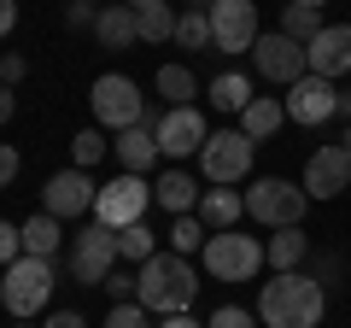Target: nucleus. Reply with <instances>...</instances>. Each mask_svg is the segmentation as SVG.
<instances>
[{"label": "nucleus", "instance_id": "18", "mask_svg": "<svg viewBox=\"0 0 351 328\" xmlns=\"http://www.w3.org/2000/svg\"><path fill=\"white\" fill-rule=\"evenodd\" d=\"M152 200H158L164 211L188 217V211H199V182H193L188 170H164V176L152 182Z\"/></svg>", "mask_w": 351, "mask_h": 328}, {"label": "nucleus", "instance_id": "15", "mask_svg": "<svg viewBox=\"0 0 351 328\" xmlns=\"http://www.w3.org/2000/svg\"><path fill=\"white\" fill-rule=\"evenodd\" d=\"M281 106H287L293 124H328V117L339 112V82H328V76H299Z\"/></svg>", "mask_w": 351, "mask_h": 328}, {"label": "nucleus", "instance_id": "46", "mask_svg": "<svg viewBox=\"0 0 351 328\" xmlns=\"http://www.w3.org/2000/svg\"><path fill=\"white\" fill-rule=\"evenodd\" d=\"M339 147H346V152H351V129H346V135H339Z\"/></svg>", "mask_w": 351, "mask_h": 328}, {"label": "nucleus", "instance_id": "32", "mask_svg": "<svg viewBox=\"0 0 351 328\" xmlns=\"http://www.w3.org/2000/svg\"><path fill=\"white\" fill-rule=\"evenodd\" d=\"M106 328H152V311H147V305H135V299H123V305L106 311Z\"/></svg>", "mask_w": 351, "mask_h": 328}, {"label": "nucleus", "instance_id": "16", "mask_svg": "<svg viewBox=\"0 0 351 328\" xmlns=\"http://www.w3.org/2000/svg\"><path fill=\"white\" fill-rule=\"evenodd\" d=\"M304 59H311V76L339 82L351 71V24H328L316 41H304Z\"/></svg>", "mask_w": 351, "mask_h": 328}, {"label": "nucleus", "instance_id": "19", "mask_svg": "<svg viewBox=\"0 0 351 328\" xmlns=\"http://www.w3.org/2000/svg\"><path fill=\"white\" fill-rule=\"evenodd\" d=\"M240 217H246V194H234V188H205L199 194V223L211 229H234Z\"/></svg>", "mask_w": 351, "mask_h": 328}, {"label": "nucleus", "instance_id": "35", "mask_svg": "<svg viewBox=\"0 0 351 328\" xmlns=\"http://www.w3.org/2000/svg\"><path fill=\"white\" fill-rule=\"evenodd\" d=\"M24 76H29V65L18 59V53H0V82H6V89H18Z\"/></svg>", "mask_w": 351, "mask_h": 328}, {"label": "nucleus", "instance_id": "44", "mask_svg": "<svg viewBox=\"0 0 351 328\" xmlns=\"http://www.w3.org/2000/svg\"><path fill=\"white\" fill-rule=\"evenodd\" d=\"M293 6H328V0H293Z\"/></svg>", "mask_w": 351, "mask_h": 328}, {"label": "nucleus", "instance_id": "24", "mask_svg": "<svg viewBox=\"0 0 351 328\" xmlns=\"http://www.w3.org/2000/svg\"><path fill=\"white\" fill-rule=\"evenodd\" d=\"M304 253H311V240H304L299 229H276V235H269V246H263V258L276 264V276H281V270H299Z\"/></svg>", "mask_w": 351, "mask_h": 328}, {"label": "nucleus", "instance_id": "10", "mask_svg": "<svg viewBox=\"0 0 351 328\" xmlns=\"http://www.w3.org/2000/svg\"><path fill=\"white\" fill-rule=\"evenodd\" d=\"M252 65H258L263 82H299V76H311V59H304V41L281 36V30H269V36H258V47H252Z\"/></svg>", "mask_w": 351, "mask_h": 328}, {"label": "nucleus", "instance_id": "21", "mask_svg": "<svg viewBox=\"0 0 351 328\" xmlns=\"http://www.w3.org/2000/svg\"><path fill=\"white\" fill-rule=\"evenodd\" d=\"M281 124H287V106H281V100H269V94H258V100H252L246 112H240V135H246V141H269Z\"/></svg>", "mask_w": 351, "mask_h": 328}, {"label": "nucleus", "instance_id": "9", "mask_svg": "<svg viewBox=\"0 0 351 328\" xmlns=\"http://www.w3.org/2000/svg\"><path fill=\"white\" fill-rule=\"evenodd\" d=\"M147 205H152V182H141L135 170H123V176H112V182L100 188V200H94V223L129 229V223L147 217Z\"/></svg>", "mask_w": 351, "mask_h": 328}, {"label": "nucleus", "instance_id": "33", "mask_svg": "<svg viewBox=\"0 0 351 328\" xmlns=\"http://www.w3.org/2000/svg\"><path fill=\"white\" fill-rule=\"evenodd\" d=\"M205 328H263V323L252 311H240V305H223V311H211V323H205Z\"/></svg>", "mask_w": 351, "mask_h": 328}, {"label": "nucleus", "instance_id": "42", "mask_svg": "<svg viewBox=\"0 0 351 328\" xmlns=\"http://www.w3.org/2000/svg\"><path fill=\"white\" fill-rule=\"evenodd\" d=\"M158 328H199V323H193V316H188V311H182V316H164V323H158Z\"/></svg>", "mask_w": 351, "mask_h": 328}, {"label": "nucleus", "instance_id": "27", "mask_svg": "<svg viewBox=\"0 0 351 328\" xmlns=\"http://www.w3.org/2000/svg\"><path fill=\"white\" fill-rule=\"evenodd\" d=\"M176 47H211V12H199V6L176 12Z\"/></svg>", "mask_w": 351, "mask_h": 328}, {"label": "nucleus", "instance_id": "34", "mask_svg": "<svg viewBox=\"0 0 351 328\" xmlns=\"http://www.w3.org/2000/svg\"><path fill=\"white\" fill-rule=\"evenodd\" d=\"M12 258H24V229L0 223V264H12Z\"/></svg>", "mask_w": 351, "mask_h": 328}, {"label": "nucleus", "instance_id": "30", "mask_svg": "<svg viewBox=\"0 0 351 328\" xmlns=\"http://www.w3.org/2000/svg\"><path fill=\"white\" fill-rule=\"evenodd\" d=\"M141 18V41H152V47H158V41H176V12L170 6H147V12H135Z\"/></svg>", "mask_w": 351, "mask_h": 328}, {"label": "nucleus", "instance_id": "5", "mask_svg": "<svg viewBox=\"0 0 351 328\" xmlns=\"http://www.w3.org/2000/svg\"><path fill=\"white\" fill-rule=\"evenodd\" d=\"M304 211H311V194L293 188L287 176H258L246 188V217L263 229H299Z\"/></svg>", "mask_w": 351, "mask_h": 328}, {"label": "nucleus", "instance_id": "3", "mask_svg": "<svg viewBox=\"0 0 351 328\" xmlns=\"http://www.w3.org/2000/svg\"><path fill=\"white\" fill-rule=\"evenodd\" d=\"M117 264H123V253H117V229H106V223L76 229L71 246H64V270H71L76 288H106Z\"/></svg>", "mask_w": 351, "mask_h": 328}, {"label": "nucleus", "instance_id": "20", "mask_svg": "<svg viewBox=\"0 0 351 328\" xmlns=\"http://www.w3.org/2000/svg\"><path fill=\"white\" fill-rule=\"evenodd\" d=\"M112 147H117V164H123V170H135V176H147V170H152V159H158V135H152L147 124L123 129V135H117Z\"/></svg>", "mask_w": 351, "mask_h": 328}, {"label": "nucleus", "instance_id": "39", "mask_svg": "<svg viewBox=\"0 0 351 328\" xmlns=\"http://www.w3.org/2000/svg\"><path fill=\"white\" fill-rule=\"evenodd\" d=\"M12 176H18V152L0 147V188H12Z\"/></svg>", "mask_w": 351, "mask_h": 328}, {"label": "nucleus", "instance_id": "37", "mask_svg": "<svg viewBox=\"0 0 351 328\" xmlns=\"http://www.w3.org/2000/svg\"><path fill=\"white\" fill-rule=\"evenodd\" d=\"M106 293H112L117 305H123V299H135V276H129V270H112V281H106Z\"/></svg>", "mask_w": 351, "mask_h": 328}, {"label": "nucleus", "instance_id": "43", "mask_svg": "<svg viewBox=\"0 0 351 328\" xmlns=\"http://www.w3.org/2000/svg\"><path fill=\"white\" fill-rule=\"evenodd\" d=\"M129 6H135V12H147V6H170V0H129Z\"/></svg>", "mask_w": 351, "mask_h": 328}, {"label": "nucleus", "instance_id": "14", "mask_svg": "<svg viewBox=\"0 0 351 328\" xmlns=\"http://www.w3.org/2000/svg\"><path fill=\"white\" fill-rule=\"evenodd\" d=\"M152 135H158L164 159H188V152H199L205 141H211V129H205V117L193 112V106H170V112L152 124Z\"/></svg>", "mask_w": 351, "mask_h": 328}, {"label": "nucleus", "instance_id": "28", "mask_svg": "<svg viewBox=\"0 0 351 328\" xmlns=\"http://www.w3.org/2000/svg\"><path fill=\"white\" fill-rule=\"evenodd\" d=\"M205 240H211V229L199 223V211H188V217H176V223H170V246H176L182 258H188V253H205Z\"/></svg>", "mask_w": 351, "mask_h": 328}, {"label": "nucleus", "instance_id": "38", "mask_svg": "<svg viewBox=\"0 0 351 328\" xmlns=\"http://www.w3.org/2000/svg\"><path fill=\"white\" fill-rule=\"evenodd\" d=\"M41 328H88V316H82V311H53Z\"/></svg>", "mask_w": 351, "mask_h": 328}, {"label": "nucleus", "instance_id": "11", "mask_svg": "<svg viewBox=\"0 0 351 328\" xmlns=\"http://www.w3.org/2000/svg\"><path fill=\"white\" fill-rule=\"evenodd\" d=\"M258 6L252 0H217L211 6V47L217 53H252L258 47Z\"/></svg>", "mask_w": 351, "mask_h": 328}, {"label": "nucleus", "instance_id": "22", "mask_svg": "<svg viewBox=\"0 0 351 328\" xmlns=\"http://www.w3.org/2000/svg\"><path fill=\"white\" fill-rule=\"evenodd\" d=\"M18 229H24V253H29V258H59V235H64L59 217L36 211L29 223H18Z\"/></svg>", "mask_w": 351, "mask_h": 328}, {"label": "nucleus", "instance_id": "25", "mask_svg": "<svg viewBox=\"0 0 351 328\" xmlns=\"http://www.w3.org/2000/svg\"><path fill=\"white\" fill-rule=\"evenodd\" d=\"M328 30V18H322V6H281V36H293V41H316Z\"/></svg>", "mask_w": 351, "mask_h": 328}, {"label": "nucleus", "instance_id": "29", "mask_svg": "<svg viewBox=\"0 0 351 328\" xmlns=\"http://www.w3.org/2000/svg\"><path fill=\"white\" fill-rule=\"evenodd\" d=\"M117 253L129 258V264H147L158 246H152V229L147 223H129V229H117Z\"/></svg>", "mask_w": 351, "mask_h": 328}, {"label": "nucleus", "instance_id": "36", "mask_svg": "<svg viewBox=\"0 0 351 328\" xmlns=\"http://www.w3.org/2000/svg\"><path fill=\"white\" fill-rule=\"evenodd\" d=\"M94 18H100V6H94V0H71V6H64V24H71V30L94 24Z\"/></svg>", "mask_w": 351, "mask_h": 328}, {"label": "nucleus", "instance_id": "12", "mask_svg": "<svg viewBox=\"0 0 351 328\" xmlns=\"http://www.w3.org/2000/svg\"><path fill=\"white\" fill-rule=\"evenodd\" d=\"M94 200H100V188L88 182V170H59V176H47V188H41V211L59 217V223H71V217L94 211Z\"/></svg>", "mask_w": 351, "mask_h": 328}, {"label": "nucleus", "instance_id": "41", "mask_svg": "<svg viewBox=\"0 0 351 328\" xmlns=\"http://www.w3.org/2000/svg\"><path fill=\"white\" fill-rule=\"evenodd\" d=\"M12 112H18V94L0 82V124H12Z\"/></svg>", "mask_w": 351, "mask_h": 328}, {"label": "nucleus", "instance_id": "1", "mask_svg": "<svg viewBox=\"0 0 351 328\" xmlns=\"http://www.w3.org/2000/svg\"><path fill=\"white\" fill-rule=\"evenodd\" d=\"M328 311V293L316 276H304V270H281L276 281H263L258 293V323L263 328H316Z\"/></svg>", "mask_w": 351, "mask_h": 328}, {"label": "nucleus", "instance_id": "4", "mask_svg": "<svg viewBox=\"0 0 351 328\" xmlns=\"http://www.w3.org/2000/svg\"><path fill=\"white\" fill-rule=\"evenodd\" d=\"M53 281H59L53 258H29V253L12 258V264H6V276H0V305H6V316L29 323V316L53 299Z\"/></svg>", "mask_w": 351, "mask_h": 328}, {"label": "nucleus", "instance_id": "26", "mask_svg": "<svg viewBox=\"0 0 351 328\" xmlns=\"http://www.w3.org/2000/svg\"><path fill=\"white\" fill-rule=\"evenodd\" d=\"M152 89H158V94H164L170 106H193L199 82H193V71H188V65H164V71L152 76Z\"/></svg>", "mask_w": 351, "mask_h": 328}, {"label": "nucleus", "instance_id": "6", "mask_svg": "<svg viewBox=\"0 0 351 328\" xmlns=\"http://www.w3.org/2000/svg\"><path fill=\"white\" fill-rule=\"evenodd\" d=\"M88 106H94V124L100 129H135V124H147V100H141V89H135V76H123V71H112V76H100L94 89H88Z\"/></svg>", "mask_w": 351, "mask_h": 328}, {"label": "nucleus", "instance_id": "2", "mask_svg": "<svg viewBox=\"0 0 351 328\" xmlns=\"http://www.w3.org/2000/svg\"><path fill=\"white\" fill-rule=\"evenodd\" d=\"M199 293V276L182 253H152L147 264L135 270V305H147L152 316H182Z\"/></svg>", "mask_w": 351, "mask_h": 328}, {"label": "nucleus", "instance_id": "13", "mask_svg": "<svg viewBox=\"0 0 351 328\" xmlns=\"http://www.w3.org/2000/svg\"><path fill=\"white\" fill-rule=\"evenodd\" d=\"M299 188L311 194V200H339V194L351 188V152L339 147H316L311 159H304V176H299Z\"/></svg>", "mask_w": 351, "mask_h": 328}, {"label": "nucleus", "instance_id": "17", "mask_svg": "<svg viewBox=\"0 0 351 328\" xmlns=\"http://www.w3.org/2000/svg\"><path fill=\"white\" fill-rule=\"evenodd\" d=\"M94 36H100V47H135L141 41V18H135V6H100V18H94Z\"/></svg>", "mask_w": 351, "mask_h": 328}, {"label": "nucleus", "instance_id": "40", "mask_svg": "<svg viewBox=\"0 0 351 328\" xmlns=\"http://www.w3.org/2000/svg\"><path fill=\"white\" fill-rule=\"evenodd\" d=\"M12 24H18V0H0V36H12Z\"/></svg>", "mask_w": 351, "mask_h": 328}, {"label": "nucleus", "instance_id": "7", "mask_svg": "<svg viewBox=\"0 0 351 328\" xmlns=\"http://www.w3.org/2000/svg\"><path fill=\"white\" fill-rule=\"evenodd\" d=\"M199 264H205V276H217V281H252L269 258H263V246L252 235H234V229H217L211 240H205V253H199Z\"/></svg>", "mask_w": 351, "mask_h": 328}, {"label": "nucleus", "instance_id": "45", "mask_svg": "<svg viewBox=\"0 0 351 328\" xmlns=\"http://www.w3.org/2000/svg\"><path fill=\"white\" fill-rule=\"evenodd\" d=\"M193 6H199V12H211V6H217V0H193Z\"/></svg>", "mask_w": 351, "mask_h": 328}, {"label": "nucleus", "instance_id": "23", "mask_svg": "<svg viewBox=\"0 0 351 328\" xmlns=\"http://www.w3.org/2000/svg\"><path fill=\"white\" fill-rule=\"evenodd\" d=\"M252 100H258V94H252V82H246L240 71H223V76H211V106H217V112H234V117H240Z\"/></svg>", "mask_w": 351, "mask_h": 328}, {"label": "nucleus", "instance_id": "47", "mask_svg": "<svg viewBox=\"0 0 351 328\" xmlns=\"http://www.w3.org/2000/svg\"><path fill=\"white\" fill-rule=\"evenodd\" d=\"M18 328H24V323H18Z\"/></svg>", "mask_w": 351, "mask_h": 328}, {"label": "nucleus", "instance_id": "8", "mask_svg": "<svg viewBox=\"0 0 351 328\" xmlns=\"http://www.w3.org/2000/svg\"><path fill=\"white\" fill-rule=\"evenodd\" d=\"M252 152H258V141H246L240 129H211V141L199 147V170L211 188H234V182L252 176Z\"/></svg>", "mask_w": 351, "mask_h": 328}, {"label": "nucleus", "instance_id": "31", "mask_svg": "<svg viewBox=\"0 0 351 328\" xmlns=\"http://www.w3.org/2000/svg\"><path fill=\"white\" fill-rule=\"evenodd\" d=\"M100 152H106V129H82V135H71V159H76V170L100 164Z\"/></svg>", "mask_w": 351, "mask_h": 328}]
</instances>
